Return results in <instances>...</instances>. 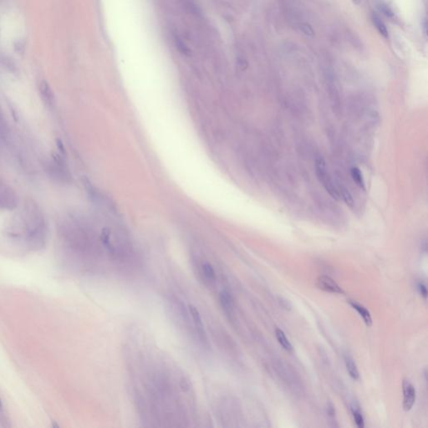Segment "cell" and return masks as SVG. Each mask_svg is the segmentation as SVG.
Listing matches in <instances>:
<instances>
[{
  "label": "cell",
  "mask_w": 428,
  "mask_h": 428,
  "mask_svg": "<svg viewBox=\"0 0 428 428\" xmlns=\"http://www.w3.org/2000/svg\"><path fill=\"white\" fill-rule=\"evenodd\" d=\"M315 169H316V174H317L318 178L320 180V182L322 183L323 186L325 187V190L327 191L328 193L335 199H339L340 197V192L338 191L337 188L335 187L334 182H333L331 177H330L329 172L326 169L325 163L323 159H318L315 163Z\"/></svg>",
  "instance_id": "cell-4"
},
{
  "label": "cell",
  "mask_w": 428,
  "mask_h": 428,
  "mask_svg": "<svg viewBox=\"0 0 428 428\" xmlns=\"http://www.w3.org/2000/svg\"><path fill=\"white\" fill-rule=\"evenodd\" d=\"M278 300H279L278 302H279L282 307L284 308L286 310H291L292 306H291V304L289 302L288 300H284L283 298H279Z\"/></svg>",
  "instance_id": "cell-20"
},
{
  "label": "cell",
  "mask_w": 428,
  "mask_h": 428,
  "mask_svg": "<svg viewBox=\"0 0 428 428\" xmlns=\"http://www.w3.org/2000/svg\"><path fill=\"white\" fill-rule=\"evenodd\" d=\"M344 362H345V367H346L347 372L349 373V377H351L352 379L354 381L360 379V373L357 368L356 364L354 362V360L352 359L351 357L349 355H346L344 357Z\"/></svg>",
  "instance_id": "cell-11"
},
{
  "label": "cell",
  "mask_w": 428,
  "mask_h": 428,
  "mask_svg": "<svg viewBox=\"0 0 428 428\" xmlns=\"http://www.w3.org/2000/svg\"><path fill=\"white\" fill-rule=\"evenodd\" d=\"M354 1H358V0H354Z\"/></svg>",
  "instance_id": "cell-24"
},
{
  "label": "cell",
  "mask_w": 428,
  "mask_h": 428,
  "mask_svg": "<svg viewBox=\"0 0 428 428\" xmlns=\"http://www.w3.org/2000/svg\"><path fill=\"white\" fill-rule=\"evenodd\" d=\"M2 408H3V402H2V400H1V398H0V411H1V410H2Z\"/></svg>",
  "instance_id": "cell-23"
},
{
  "label": "cell",
  "mask_w": 428,
  "mask_h": 428,
  "mask_svg": "<svg viewBox=\"0 0 428 428\" xmlns=\"http://www.w3.org/2000/svg\"><path fill=\"white\" fill-rule=\"evenodd\" d=\"M326 412H327V415L328 416H330V418H335V406H334V405H333L331 402H329V403L327 404V407H326Z\"/></svg>",
  "instance_id": "cell-19"
},
{
  "label": "cell",
  "mask_w": 428,
  "mask_h": 428,
  "mask_svg": "<svg viewBox=\"0 0 428 428\" xmlns=\"http://www.w3.org/2000/svg\"><path fill=\"white\" fill-rule=\"evenodd\" d=\"M275 336L278 342L279 343L281 346L283 347V349H286V351L293 352V345L290 342L288 338L286 337V334L283 330L277 328L275 330Z\"/></svg>",
  "instance_id": "cell-12"
},
{
  "label": "cell",
  "mask_w": 428,
  "mask_h": 428,
  "mask_svg": "<svg viewBox=\"0 0 428 428\" xmlns=\"http://www.w3.org/2000/svg\"><path fill=\"white\" fill-rule=\"evenodd\" d=\"M403 409L405 411H411L416 401V389L408 380H404L403 384Z\"/></svg>",
  "instance_id": "cell-6"
},
{
  "label": "cell",
  "mask_w": 428,
  "mask_h": 428,
  "mask_svg": "<svg viewBox=\"0 0 428 428\" xmlns=\"http://www.w3.org/2000/svg\"><path fill=\"white\" fill-rule=\"evenodd\" d=\"M372 22L382 36H384L385 38H388V30L386 29L384 23L382 22L377 15H372Z\"/></svg>",
  "instance_id": "cell-16"
},
{
  "label": "cell",
  "mask_w": 428,
  "mask_h": 428,
  "mask_svg": "<svg viewBox=\"0 0 428 428\" xmlns=\"http://www.w3.org/2000/svg\"><path fill=\"white\" fill-rule=\"evenodd\" d=\"M381 7L382 8H380V9H381L382 12L384 13L385 15H387V16H391L392 15V12H391V10L387 6L382 5Z\"/></svg>",
  "instance_id": "cell-21"
},
{
  "label": "cell",
  "mask_w": 428,
  "mask_h": 428,
  "mask_svg": "<svg viewBox=\"0 0 428 428\" xmlns=\"http://www.w3.org/2000/svg\"><path fill=\"white\" fill-rule=\"evenodd\" d=\"M202 275L208 282H213L216 279V273L210 263H203L202 266Z\"/></svg>",
  "instance_id": "cell-14"
},
{
  "label": "cell",
  "mask_w": 428,
  "mask_h": 428,
  "mask_svg": "<svg viewBox=\"0 0 428 428\" xmlns=\"http://www.w3.org/2000/svg\"><path fill=\"white\" fill-rule=\"evenodd\" d=\"M300 29L302 30L303 33L306 35H309V36H313L314 35V30H313L311 26L310 25H308V24H302V25H300Z\"/></svg>",
  "instance_id": "cell-18"
},
{
  "label": "cell",
  "mask_w": 428,
  "mask_h": 428,
  "mask_svg": "<svg viewBox=\"0 0 428 428\" xmlns=\"http://www.w3.org/2000/svg\"><path fill=\"white\" fill-rule=\"evenodd\" d=\"M19 204L20 199L15 190L0 180V209L13 211L17 208Z\"/></svg>",
  "instance_id": "cell-3"
},
{
  "label": "cell",
  "mask_w": 428,
  "mask_h": 428,
  "mask_svg": "<svg viewBox=\"0 0 428 428\" xmlns=\"http://www.w3.org/2000/svg\"><path fill=\"white\" fill-rule=\"evenodd\" d=\"M219 298H220V303H221L222 307L224 308V311L229 315L233 314L234 305V300H233L231 295L228 291H223L220 293Z\"/></svg>",
  "instance_id": "cell-10"
},
{
  "label": "cell",
  "mask_w": 428,
  "mask_h": 428,
  "mask_svg": "<svg viewBox=\"0 0 428 428\" xmlns=\"http://www.w3.org/2000/svg\"><path fill=\"white\" fill-rule=\"evenodd\" d=\"M45 171L49 177L59 183L72 182V177L66 163L57 154H53L45 163Z\"/></svg>",
  "instance_id": "cell-2"
},
{
  "label": "cell",
  "mask_w": 428,
  "mask_h": 428,
  "mask_svg": "<svg viewBox=\"0 0 428 428\" xmlns=\"http://www.w3.org/2000/svg\"><path fill=\"white\" fill-rule=\"evenodd\" d=\"M19 218V226L13 231L14 239H20L26 248L32 251L44 249L48 240L49 229L40 206L34 200H26Z\"/></svg>",
  "instance_id": "cell-1"
},
{
  "label": "cell",
  "mask_w": 428,
  "mask_h": 428,
  "mask_svg": "<svg viewBox=\"0 0 428 428\" xmlns=\"http://www.w3.org/2000/svg\"><path fill=\"white\" fill-rule=\"evenodd\" d=\"M189 311L190 314L192 315L193 324H194L195 327H196V330H197L200 338L202 340H205V339H206V334H205L204 326H203V323H202V318H201V315H200L199 311L197 310V308L192 305H189Z\"/></svg>",
  "instance_id": "cell-8"
},
{
  "label": "cell",
  "mask_w": 428,
  "mask_h": 428,
  "mask_svg": "<svg viewBox=\"0 0 428 428\" xmlns=\"http://www.w3.org/2000/svg\"><path fill=\"white\" fill-rule=\"evenodd\" d=\"M15 46H16V47H15V48H16V49H18V50H19V51L21 52V51H22V50H21V49H24V48H25V44H22V43H21V42H19V45H18V44H15Z\"/></svg>",
  "instance_id": "cell-22"
},
{
  "label": "cell",
  "mask_w": 428,
  "mask_h": 428,
  "mask_svg": "<svg viewBox=\"0 0 428 428\" xmlns=\"http://www.w3.org/2000/svg\"><path fill=\"white\" fill-rule=\"evenodd\" d=\"M39 91H40V96L44 103L49 107H52L54 104V95L52 91L51 87L46 81H41L39 84Z\"/></svg>",
  "instance_id": "cell-7"
},
{
  "label": "cell",
  "mask_w": 428,
  "mask_h": 428,
  "mask_svg": "<svg viewBox=\"0 0 428 428\" xmlns=\"http://www.w3.org/2000/svg\"><path fill=\"white\" fill-rule=\"evenodd\" d=\"M350 174H351L352 179L355 182V184L360 188L365 190L366 186H365L364 177H363V175H362V171L360 170L358 168H352L351 171H350Z\"/></svg>",
  "instance_id": "cell-13"
},
{
  "label": "cell",
  "mask_w": 428,
  "mask_h": 428,
  "mask_svg": "<svg viewBox=\"0 0 428 428\" xmlns=\"http://www.w3.org/2000/svg\"><path fill=\"white\" fill-rule=\"evenodd\" d=\"M417 290H418L419 293L421 295V297H423L424 300H426V298H427V290H426V284L422 282H420L417 284Z\"/></svg>",
  "instance_id": "cell-17"
},
{
  "label": "cell",
  "mask_w": 428,
  "mask_h": 428,
  "mask_svg": "<svg viewBox=\"0 0 428 428\" xmlns=\"http://www.w3.org/2000/svg\"><path fill=\"white\" fill-rule=\"evenodd\" d=\"M348 302H349V305L354 310H356V312L363 319L365 324L367 325V326L371 327L372 325V318L369 310H367V308H365L363 305H361L359 303L354 301V300H349Z\"/></svg>",
  "instance_id": "cell-9"
},
{
  "label": "cell",
  "mask_w": 428,
  "mask_h": 428,
  "mask_svg": "<svg viewBox=\"0 0 428 428\" xmlns=\"http://www.w3.org/2000/svg\"><path fill=\"white\" fill-rule=\"evenodd\" d=\"M316 286L321 291L328 293L343 295L344 293L342 288L329 276L321 275L316 280Z\"/></svg>",
  "instance_id": "cell-5"
},
{
  "label": "cell",
  "mask_w": 428,
  "mask_h": 428,
  "mask_svg": "<svg viewBox=\"0 0 428 428\" xmlns=\"http://www.w3.org/2000/svg\"><path fill=\"white\" fill-rule=\"evenodd\" d=\"M351 411L356 426L359 428L364 427V417L362 416V411L360 410L359 406H356V405H353L351 406Z\"/></svg>",
  "instance_id": "cell-15"
}]
</instances>
